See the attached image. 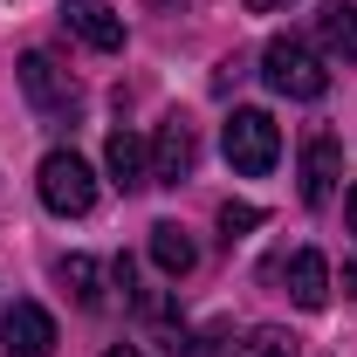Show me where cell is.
I'll return each instance as SVG.
<instances>
[{
	"instance_id": "cell-1",
	"label": "cell",
	"mask_w": 357,
	"mask_h": 357,
	"mask_svg": "<svg viewBox=\"0 0 357 357\" xmlns=\"http://www.w3.org/2000/svg\"><path fill=\"white\" fill-rule=\"evenodd\" d=\"M261 76L268 89H282V96H296V103H316L323 89H330V69H323V55L310 42H296V35H275L261 48Z\"/></svg>"
},
{
	"instance_id": "cell-2",
	"label": "cell",
	"mask_w": 357,
	"mask_h": 357,
	"mask_svg": "<svg viewBox=\"0 0 357 357\" xmlns=\"http://www.w3.org/2000/svg\"><path fill=\"white\" fill-rule=\"evenodd\" d=\"M35 192H42L48 213H62V220H83L89 206H96V172H89L76 151H48L42 172H35Z\"/></svg>"
},
{
	"instance_id": "cell-3",
	"label": "cell",
	"mask_w": 357,
	"mask_h": 357,
	"mask_svg": "<svg viewBox=\"0 0 357 357\" xmlns=\"http://www.w3.org/2000/svg\"><path fill=\"white\" fill-rule=\"evenodd\" d=\"M220 144H227V165H234V172H248V178L275 172V158H282V131H275V117H268V110H234V117H227V131H220Z\"/></svg>"
},
{
	"instance_id": "cell-4",
	"label": "cell",
	"mask_w": 357,
	"mask_h": 357,
	"mask_svg": "<svg viewBox=\"0 0 357 357\" xmlns=\"http://www.w3.org/2000/svg\"><path fill=\"white\" fill-rule=\"evenodd\" d=\"M21 89H28V103H35L42 117H55V124L83 110V83H76L55 55H42V48H28V55H21Z\"/></svg>"
},
{
	"instance_id": "cell-5",
	"label": "cell",
	"mask_w": 357,
	"mask_h": 357,
	"mask_svg": "<svg viewBox=\"0 0 357 357\" xmlns=\"http://www.w3.org/2000/svg\"><path fill=\"white\" fill-rule=\"evenodd\" d=\"M192 158H199V137H192V124L172 110V117L158 124V137H151V178H158V185H178V178H192Z\"/></svg>"
},
{
	"instance_id": "cell-6",
	"label": "cell",
	"mask_w": 357,
	"mask_h": 357,
	"mask_svg": "<svg viewBox=\"0 0 357 357\" xmlns=\"http://www.w3.org/2000/svg\"><path fill=\"white\" fill-rule=\"evenodd\" d=\"M0 344H7V357H55V316L42 303H14L0 323Z\"/></svg>"
},
{
	"instance_id": "cell-7",
	"label": "cell",
	"mask_w": 357,
	"mask_h": 357,
	"mask_svg": "<svg viewBox=\"0 0 357 357\" xmlns=\"http://www.w3.org/2000/svg\"><path fill=\"white\" fill-rule=\"evenodd\" d=\"M62 21H69V35H83L96 55H117V48H124V14H117L110 0H62Z\"/></svg>"
},
{
	"instance_id": "cell-8",
	"label": "cell",
	"mask_w": 357,
	"mask_h": 357,
	"mask_svg": "<svg viewBox=\"0 0 357 357\" xmlns=\"http://www.w3.org/2000/svg\"><path fill=\"white\" fill-rule=\"evenodd\" d=\"M337 178H344V144L330 131H316L310 144H303V206H330Z\"/></svg>"
},
{
	"instance_id": "cell-9",
	"label": "cell",
	"mask_w": 357,
	"mask_h": 357,
	"mask_svg": "<svg viewBox=\"0 0 357 357\" xmlns=\"http://www.w3.org/2000/svg\"><path fill=\"white\" fill-rule=\"evenodd\" d=\"M316 48H323V62H357V0L316 7Z\"/></svg>"
},
{
	"instance_id": "cell-10",
	"label": "cell",
	"mask_w": 357,
	"mask_h": 357,
	"mask_svg": "<svg viewBox=\"0 0 357 357\" xmlns=\"http://www.w3.org/2000/svg\"><path fill=\"white\" fill-rule=\"evenodd\" d=\"M275 275L289 282V303H296V310H323V303H330V261H323L316 248L289 255V261L275 268Z\"/></svg>"
},
{
	"instance_id": "cell-11",
	"label": "cell",
	"mask_w": 357,
	"mask_h": 357,
	"mask_svg": "<svg viewBox=\"0 0 357 357\" xmlns=\"http://www.w3.org/2000/svg\"><path fill=\"white\" fill-rule=\"evenodd\" d=\"M151 261L178 282V275H192V268H199V248H192V234H185L178 220H158V227H151Z\"/></svg>"
},
{
	"instance_id": "cell-12",
	"label": "cell",
	"mask_w": 357,
	"mask_h": 357,
	"mask_svg": "<svg viewBox=\"0 0 357 357\" xmlns=\"http://www.w3.org/2000/svg\"><path fill=\"white\" fill-rule=\"evenodd\" d=\"M103 158H110V185H117V192H137V185L151 178V165H144V144H137L131 131H110Z\"/></svg>"
},
{
	"instance_id": "cell-13",
	"label": "cell",
	"mask_w": 357,
	"mask_h": 357,
	"mask_svg": "<svg viewBox=\"0 0 357 357\" xmlns=\"http://www.w3.org/2000/svg\"><path fill=\"white\" fill-rule=\"evenodd\" d=\"M55 275L69 282V296H76L83 310H96V303H103V289H96V261H89V255H69V261L55 268Z\"/></svg>"
},
{
	"instance_id": "cell-14",
	"label": "cell",
	"mask_w": 357,
	"mask_h": 357,
	"mask_svg": "<svg viewBox=\"0 0 357 357\" xmlns=\"http://www.w3.org/2000/svg\"><path fill=\"white\" fill-rule=\"evenodd\" d=\"M234 357H296V337L275 330V323H261V330H248V337L234 344Z\"/></svg>"
},
{
	"instance_id": "cell-15",
	"label": "cell",
	"mask_w": 357,
	"mask_h": 357,
	"mask_svg": "<svg viewBox=\"0 0 357 357\" xmlns=\"http://www.w3.org/2000/svg\"><path fill=\"white\" fill-rule=\"evenodd\" d=\"M248 227H261V206H248V199H227V206H220V234H227V241H241Z\"/></svg>"
},
{
	"instance_id": "cell-16",
	"label": "cell",
	"mask_w": 357,
	"mask_h": 357,
	"mask_svg": "<svg viewBox=\"0 0 357 357\" xmlns=\"http://www.w3.org/2000/svg\"><path fill=\"white\" fill-rule=\"evenodd\" d=\"M178 357H220V337L199 330V337H178Z\"/></svg>"
},
{
	"instance_id": "cell-17",
	"label": "cell",
	"mask_w": 357,
	"mask_h": 357,
	"mask_svg": "<svg viewBox=\"0 0 357 357\" xmlns=\"http://www.w3.org/2000/svg\"><path fill=\"white\" fill-rule=\"evenodd\" d=\"M241 7H248V14H289L296 0H241Z\"/></svg>"
},
{
	"instance_id": "cell-18",
	"label": "cell",
	"mask_w": 357,
	"mask_h": 357,
	"mask_svg": "<svg viewBox=\"0 0 357 357\" xmlns=\"http://www.w3.org/2000/svg\"><path fill=\"white\" fill-rule=\"evenodd\" d=\"M103 357H144V351H137V344H110Z\"/></svg>"
},
{
	"instance_id": "cell-19",
	"label": "cell",
	"mask_w": 357,
	"mask_h": 357,
	"mask_svg": "<svg viewBox=\"0 0 357 357\" xmlns=\"http://www.w3.org/2000/svg\"><path fill=\"white\" fill-rule=\"evenodd\" d=\"M344 213H351V234H357V185H351V199H344Z\"/></svg>"
},
{
	"instance_id": "cell-20",
	"label": "cell",
	"mask_w": 357,
	"mask_h": 357,
	"mask_svg": "<svg viewBox=\"0 0 357 357\" xmlns=\"http://www.w3.org/2000/svg\"><path fill=\"white\" fill-rule=\"evenodd\" d=\"M344 289H351V296H357V268H344Z\"/></svg>"
}]
</instances>
